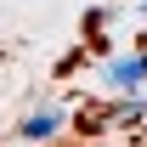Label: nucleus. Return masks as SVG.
<instances>
[{
  "instance_id": "nucleus-2",
  "label": "nucleus",
  "mask_w": 147,
  "mask_h": 147,
  "mask_svg": "<svg viewBox=\"0 0 147 147\" xmlns=\"http://www.w3.org/2000/svg\"><path fill=\"white\" fill-rule=\"evenodd\" d=\"M57 125H62V108H40V113H28L17 130L28 136V142H51V136H57Z\"/></svg>"
},
{
  "instance_id": "nucleus-1",
  "label": "nucleus",
  "mask_w": 147,
  "mask_h": 147,
  "mask_svg": "<svg viewBox=\"0 0 147 147\" xmlns=\"http://www.w3.org/2000/svg\"><path fill=\"white\" fill-rule=\"evenodd\" d=\"M102 85L108 91H136V85H147V45L130 57H113L108 68H102Z\"/></svg>"
},
{
  "instance_id": "nucleus-3",
  "label": "nucleus",
  "mask_w": 147,
  "mask_h": 147,
  "mask_svg": "<svg viewBox=\"0 0 147 147\" xmlns=\"http://www.w3.org/2000/svg\"><path fill=\"white\" fill-rule=\"evenodd\" d=\"M142 11H147V0H142Z\"/></svg>"
}]
</instances>
